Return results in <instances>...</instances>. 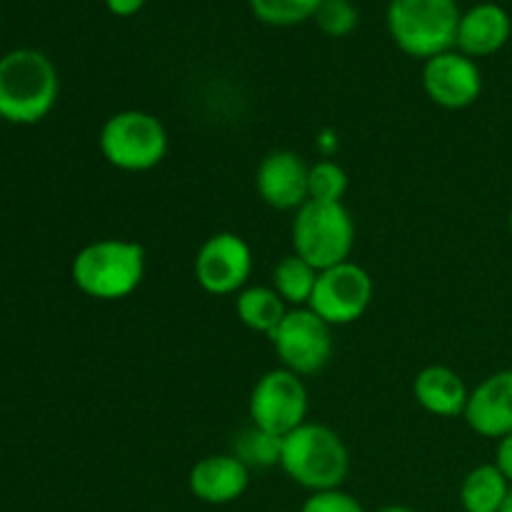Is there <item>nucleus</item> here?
Returning <instances> with one entry per match:
<instances>
[{"instance_id":"24","label":"nucleus","mask_w":512,"mask_h":512,"mask_svg":"<svg viewBox=\"0 0 512 512\" xmlns=\"http://www.w3.org/2000/svg\"><path fill=\"white\" fill-rule=\"evenodd\" d=\"M300 512H365L358 498L345 493L343 488L338 490H323V493H310Z\"/></svg>"},{"instance_id":"9","label":"nucleus","mask_w":512,"mask_h":512,"mask_svg":"<svg viewBox=\"0 0 512 512\" xmlns=\"http://www.w3.org/2000/svg\"><path fill=\"white\" fill-rule=\"evenodd\" d=\"M373 293L375 285L368 270L348 260L335 268L320 270L308 308L318 318H323L330 328L335 325L340 328V325L355 323L368 313Z\"/></svg>"},{"instance_id":"26","label":"nucleus","mask_w":512,"mask_h":512,"mask_svg":"<svg viewBox=\"0 0 512 512\" xmlns=\"http://www.w3.org/2000/svg\"><path fill=\"white\" fill-rule=\"evenodd\" d=\"M108 10L118 18H130V15L140 13L145 5V0H105Z\"/></svg>"},{"instance_id":"2","label":"nucleus","mask_w":512,"mask_h":512,"mask_svg":"<svg viewBox=\"0 0 512 512\" xmlns=\"http://www.w3.org/2000/svg\"><path fill=\"white\" fill-rule=\"evenodd\" d=\"M143 275L145 250L133 240H95L73 260V283L80 293L105 303L133 295L143 283Z\"/></svg>"},{"instance_id":"16","label":"nucleus","mask_w":512,"mask_h":512,"mask_svg":"<svg viewBox=\"0 0 512 512\" xmlns=\"http://www.w3.org/2000/svg\"><path fill=\"white\" fill-rule=\"evenodd\" d=\"M415 403L435 418H463L470 390L465 380L448 365H428L413 380Z\"/></svg>"},{"instance_id":"3","label":"nucleus","mask_w":512,"mask_h":512,"mask_svg":"<svg viewBox=\"0 0 512 512\" xmlns=\"http://www.w3.org/2000/svg\"><path fill=\"white\" fill-rule=\"evenodd\" d=\"M58 73L43 53L30 48L0 58V113L18 125H33L53 110Z\"/></svg>"},{"instance_id":"23","label":"nucleus","mask_w":512,"mask_h":512,"mask_svg":"<svg viewBox=\"0 0 512 512\" xmlns=\"http://www.w3.org/2000/svg\"><path fill=\"white\" fill-rule=\"evenodd\" d=\"M313 20L330 38H345L358 25V10L350 0H323Z\"/></svg>"},{"instance_id":"6","label":"nucleus","mask_w":512,"mask_h":512,"mask_svg":"<svg viewBox=\"0 0 512 512\" xmlns=\"http://www.w3.org/2000/svg\"><path fill=\"white\" fill-rule=\"evenodd\" d=\"M100 153L113 168L145 173L163 163L168 153V130L145 110H120L100 128Z\"/></svg>"},{"instance_id":"28","label":"nucleus","mask_w":512,"mask_h":512,"mask_svg":"<svg viewBox=\"0 0 512 512\" xmlns=\"http://www.w3.org/2000/svg\"><path fill=\"white\" fill-rule=\"evenodd\" d=\"M500 512H512V490H510V495H508V500H505V505H503V510Z\"/></svg>"},{"instance_id":"27","label":"nucleus","mask_w":512,"mask_h":512,"mask_svg":"<svg viewBox=\"0 0 512 512\" xmlns=\"http://www.w3.org/2000/svg\"><path fill=\"white\" fill-rule=\"evenodd\" d=\"M378 512H418V510L405 508V505H385V508H380Z\"/></svg>"},{"instance_id":"1","label":"nucleus","mask_w":512,"mask_h":512,"mask_svg":"<svg viewBox=\"0 0 512 512\" xmlns=\"http://www.w3.org/2000/svg\"><path fill=\"white\" fill-rule=\"evenodd\" d=\"M280 468L310 493L338 490L350 473L348 445L328 425L303 423L283 438Z\"/></svg>"},{"instance_id":"7","label":"nucleus","mask_w":512,"mask_h":512,"mask_svg":"<svg viewBox=\"0 0 512 512\" xmlns=\"http://www.w3.org/2000/svg\"><path fill=\"white\" fill-rule=\"evenodd\" d=\"M270 343L283 363L280 368L300 378L323 373L335 350L333 328L310 308H290L270 335Z\"/></svg>"},{"instance_id":"19","label":"nucleus","mask_w":512,"mask_h":512,"mask_svg":"<svg viewBox=\"0 0 512 512\" xmlns=\"http://www.w3.org/2000/svg\"><path fill=\"white\" fill-rule=\"evenodd\" d=\"M318 273L320 270L300 255H285L273 270V290L288 308H308L315 283H318Z\"/></svg>"},{"instance_id":"14","label":"nucleus","mask_w":512,"mask_h":512,"mask_svg":"<svg viewBox=\"0 0 512 512\" xmlns=\"http://www.w3.org/2000/svg\"><path fill=\"white\" fill-rule=\"evenodd\" d=\"M250 485V468L233 453L208 455L198 460L188 473L193 498L205 505H230L245 495Z\"/></svg>"},{"instance_id":"15","label":"nucleus","mask_w":512,"mask_h":512,"mask_svg":"<svg viewBox=\"0 0 512 512\" xmlns=\"http://www.w3.org/2000/svg\"><path fill=\"white\" fill-rule=\"evenodd\" d=\"M512 35V20L508 10L498 3L473 5L468 13H463L458 25V40L455 50L465 53L468 58H488L500 53L508 45Z\"/></svg>"},{"instance_id":"22","label":"nucleus","mask_w":512,"mask_h":512,"mask_svg":"<svg viewBox=\"0 0 512 512\" xmlns=\"http://www.w3.org/2000/svg\"><path fill=\"white\" fill-rule=\"evenodd\" d=\"M308 193L315 203H343L348 193V173L335 160H318L310 165Z\"/></svg>"},{"instance_id":"10","label":"nucleus","mask_w":512,"mask_h":512,"mask_svg":"<svg viewBox=\"0 0 512 512\" xmlns=\"http://www.w3.org/2000/svg\"><path fill=\"white\" fill-rule=\"evenodd\" d=\"M195 280L208 295H238L253 273V250L238 233H215L195 255Z\"/></svg>"},{"instance_id":"21","label":"nucleus","mask_w":512,"mask_h":512,"mask_svg":"<svg viewBox=\"0 0 512 512\" xmlns=\"http://www.w3.org/2000/svg\"><path fill=\"white\" fill-rule=\"evenodd\" d=\"M280 448H283V438H275V435L250 425L235 440L233 455L243 460L248 468H273V465H280Z\"/></svg>"},{"instance_id":"12","label":"nucleus","mask_w":512,"mask_h":512,"mask_svg":"<svg viewBox=\"0 0 512 512\" xmlns=\"http://www.w3.org/2000/svg\"><path fill=\"white\" fill-rule=\"evenodd\" d=\"M310 165L293 150H273L265 155L255 173L260 200L275 210H300L310 200Z\"/></svg>"},{"instance_id":"17","label":"nucleus","mask_w":512,"mask_h":512,"mask_svg":"<svg viewBox=\"0 0 512 512\" xmlns=\"http://www.w3.org/2000/svg\"><path fill=\"white\" fill-rule=\"evenodd\" d=\"M512 485L495 463L478 465L460 483V505L465 512H500Z\"/></svg>"},{"instance_id":"13","label":"nucleus","mask_w":512,"mask_h":512,"mask_svg":"<svg viewBox=\"0 0 512 512\" xmlns=\"http://www.w3.org/2000/svg\"><path fill=\"white\" fill-rule=\"evenodd\" d=\"M463 420L480 438H508L512 433V368L488 375L470 390Z\"/></svg>"},{"instance_id":"11","label":"nucleus","mask_w":512,"mask_h":512,"mask_svg":"<svg viewBox=\"0 0 512 512\" xmlns=\"http://www.w3.org/2000/svg\"><path fill=\"white\" fill-rule=\"evenodd\" d=\"M425 95L445 110L470 108L483 93L478 63L460 50H445L423 65Z\"/></svg>"},{"instance_id":"20","label":"nucleus","mask_w":512,"mask_h":512,"mask_svg":"<svg viewBox=\"0 0 512 512\" xmlns=\"http://www.w3.org/2000/svg\"><path fill=\"white\" fill-rule=\"evenodd\" d=\"M255 18L265 25L288 28L315 18L323 0H248Z\"/></svg>"},{"instance_id":"30","label":"nucleus","mask_w":512,"mask_h":512,"mask_svg":"<svg viewBox=\"0 0 512 512\" xmlns=\"http://www.w3.org/2000/svg\"><path fill=\"white\" fill-rule=\"evenodd\" d=\"M0 120H3V113H0Z\"/></svg>"},{"instance_id":"29","label":"nucleus","mask_w":512,"mask_h":512,"mask_svg":"<svg viewBox=\"0 0 512 512\" xmlns=\"http://www.w3.org/2000/svg\"><path fill=\"white\" fill-rule=\"evenodd\" d=\"M508 230H510V235H512V205H510V213H508Z\"/></svg>"},{"instance_id":"25","label":"nucleus","mask_w":512,"mask_h":512,"mask_svg":"<svg viewBox=\"0 0 512 512\" xmlns=\"http://www.w3.org/2000/svg\"><path fill=\"white\" fill-rule=\"evenodd\" d=\"M495 465L503 470V475L510 480V485H512V433L508 435V438L498 440V450H495Z\"/></svg>"},{"instance_id":"5","label":"nucleus","mask_w":512,"mask_h":512,"mask_svg":"<svg viewBox=\"0 0 512 512\" xmlns=\"http://www.w3.org/2000/svg\"><path fill=\"white\" fill-rule=\"evenodd\" d=\"M355 248V220L343 203L308 200L293 218V250L313 268L348 263Z\"/></svg>"},{"instance_id":"8","label":"nucleus","mask_w":512,"mask_h":512,"mask_svg":"<svg viewBox=\"0 0 512 512\" xmlns=\"http://www.w3.org/2000/svg\"><path fill=\"white\" fill-rule=\"evenodd\" d=\"M248 410L255 428L275 438H285L295 428L308 423L310 398L305 380L285 368L268 370L253 385Z\"/></svg>"},{"instance_id":"18","label":"nucleus","mask_w":512,"mask_h":512,"mask_svg":"<svg viewBox=\"0 0 512 512\" xmlns=\"http://www.w3.org/2000/svg\"><path fill=\"white\" fill-rule=\"evenodd\" d=\"M288 310L290 308L275 293L273 285H248L235 295V313H238L240 323L253 333H263L268 338L283 323Z\"/></svg>"},{"instance_id":"4","label":"nucleus","mask_w":512,"mask_h":512,"mask_svg":"<svg viewBox=\"0 0 512 512\" xmlns=\"http://www.w3.org/2000/svg\"><path fill=\"white\" fill-rule=\"evenodd\" d=\"M460 18L455 0H390L388 33L405 55L430 60L455 48Z\"/></svg>"}]
</instances>
